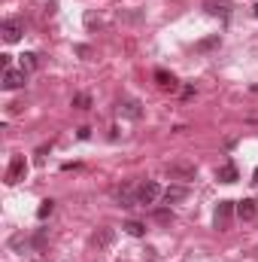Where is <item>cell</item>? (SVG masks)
<instances>
[{"instance_id": "1", "label": "cell", "mask_w": 258, "mask_h": 262, "mask_svg": "<svg viewBox=\"0 0 258 262\" xmlns=\"http://www.w3.org/2000/svg\"><path fill=\"white\" fill-rule=\"evenodd\" d=\"M24 177H28V162H24V156H12V162H9V168H6V183L15 186V183H21Z\"/></svg>"}, {"instance_id": "2", "label": "cell", "mask_w": 258, "mask_h": 262, "mask_svg": "<svg viewBox=\"0 0 258 262\" xmlns=\"http://www.w3.org/2000/svg\"><path fill=\"white\" fill-rule=\"evenodd\" d=\"M158 195H161V186H158L155 180H146V183H140V186H137V204H143V207H146V204H152Z\"/></svg>"}, {"instance_id": "3", "label": "cell", "mask_w": 258, "mask_h": 262, "mask_svg": "<svg viewBox=\"0 0 258 262\" xmlns=\"http://www.w3.org/2000/svg\"><path fill=\"white\" fill-rule=\"evenodd\" d=\"M24 82H28V70H12V67L3 70V89H6V92H15V89H21Z\"/></svg>"}, {"instance_id": "4", "label": "cell", "mask_w": 258, "mask_h": 262, "mask_svg": "<svg viewBox=\"0 0 258 262\" xmlns=\"http://www.w3.org/2000/svg\"><path fill=\"white\" fill-rule=\"evenodd\" d=\"M167 174L173 177V180H183V183H189L194 180V165H183V162H173V165H167Z\"/></svg>"}, {"instance_id": "5", "label": "cell", "mask_w": 258, "mask_h": 262, "mask_svg": "<svg viewBox=\"0 0 258 262\" xmlns=\"http://www.w3.org/2000/svg\"><path fill=\"white\" fill-rule=\"evenodd\" d=\"M0 34H3V40H6V43H15V40L24 34V28H21V21H18V18H9V21H3Z\"/></svg>"}, {"instance_id": "6", "label": "cell", "mask_w": 258, "mask_h": 262, "mask_svg": "<svg viewBox=\"0 0 258 262\" xmlns=\"http://www.w3.org/2000/svg\"><path fill=\"white\" fill-rule=\"evenodd\" d=\"M231 213H234V201H219V207H216V229H228Z\"/></svg>"}, {"instance_id": "7", "label": "cell", "mask_w": 258, "mask_h": 262, "mask_svg": "<svg viewBox=\"0 0 258 262\" xmlns=\"http://www.w3.org/2000/svg\"><path fill=\"white\" fill-rule=\"evenodd\" d=\"M155 82H158V89H164V92H176V89H179L176 76L167 73V70H155Z\"/></svg>"}, {"instance_id": "8", "label": "cell", "mask_w": 258, "mask_h": 262, "mask_svg": "<svg viewBox=\"0 0 258 262\" xmlns=\"http://www.w3.org/2000/svg\"><path fill=\"white\" fill-rule=\"evenodd\" d=\"M203 9L210 15H231V3L228 0H203Z\"/></svg>"}, {"instance_id": "9", "label": "cell", "mask_w": 258, "mask_h": 262, "mask_svg": "<svg viewBox=\"0 0 258 262\" xmlns=\"http://www.w3.org/2000/svg\"><path fill=\"white\" fill-rule=\"evenodd\" d=\"M255 213H258V207H255V201H252V198H243V201L237 204V216H240L243 223L255 220Z\"/></svg>"}, {"instance_id": "10", "label": "cell", "mask_w": 258, "mask_h": 262, "mask_svg": "<svg viewBox=\"0 0 258 262\" xmlns=\"http://www.w3.org/2000/svg\"><path fill=\"white\" fill-rule=\"evenodd\" d=\"M216 177H219V183H234V180H237V168L228 162V165H222V168L216 171Z\"/></svg>"}, {"instance_id": "11", "label": "cell", "mask_w": 258, "mask_h": 262, "mask_svg": "<svg viewBox=\"0 0 258 262\" xmlns=\"http://www.w3.org/2000/svg\"><path fill=\"white\" fill-rule=\"evenodd\" d=\"M186 195H189V189H186V186H170V189H164V201H167V204L183 201Z\"/></svg>"}, {"instance_id": "12", "label": "cell", "mask_w": 258, "mask_h": 262, "mask_svg": "<svg viewBox=\"0 0 258 262\" xmlns=\"http://www.w3.org/2000/svg\"><path fill=\"white\" fill-rule=\"evenodd\" d=\"M119 110H122L125 116H131V119H140V116H143V110H140V104H137V101H122V104H119Z\"/></svg>"}, {"instance_id": "13", "label": "cell", "mask_w": 258, "mask_h": 262, "mask_svg": "<svg viewBox=\"0 0 258 262\" xmlns=\"http://www.w3.org/2000/svg\"><path fill=\"white\" fill-rule=\"evenodd\" d=\"M125 232L134 235V238H143V235H146V226H143V223H137V220H128V223H125Z\"/></svg>"}, {"instance_id": "14", "label": "cell", "mask_w": 258, "mask_h": 262, "mask_svg": "<svg viewBox=\"0 0 258 262\" xmlns=\"http://www.w3.org/2000/svg\"><path fill=\"white\" fill-rule=\"evenodd\" d=\"M73 107H76V110H88V107H91V95H85V92L73 95Z\"/></svg>"}, {"instance_id": "15", "label": "cell", "mask_w": 258, "mask_h": 262, "mask_svg": "<svg viewBox=\"0 0 258 262\" xmlns=\"http://www.w3.org/2000/svg\"><path fill=\"white\" fill-rule=\"evenodd\" d=\"M52 210H55V201H52V198H46V201L37 207V216H40V220H46V216H52Z\"/></svg>"}, {"instance_id": "16", "label": "cell", "mask_w": 258, "mask_h": 262, "mask_svg": "<svg viewBox=\"0 0 258 262\" xmlns=\"http://www.w3.org/2000/svg\"><path fill=\"white\" fill-rule=\"evenodd\" d=\"M34 67H37V55H34V52L21 55V70H34Z\"/></svg>"}, {"instance_id": "17", "label": "cell", "mask_w": 258, "mask_h": 262, "mask_svg": "<svg viewBox=\"0 0 258 262\" xmlns=\"http://www.w3.org/2000/svg\"><path fill=\"white\" fill-rule=\"evenodd\" d=\"M213 46H219V37H210V40L197 43V49H200V52H203V49H213Z\"/></svg>"}, {"instance_id": "18", "label": "cell", "mask_w": 258, "mask_h": 262, "mask_svg": "<svg viewBox=\"0 0 258 262\" xmlns=\"http://www.w3.org/2000/svg\"><path fill=\"white\" fill-rule=\"evenodd\" d=\"M110 238H113V235H110V229H104V232L94 238V244H100V247H104V244H110Z\"/></svg>"}, {"instance_id": "19", "label": "cell", "mask_w": 258, "mask_h": 262, "mask_svg": "<svg viewBox=\"0 0 258 262\" xmlns=\"http://www.w3.org/2000/svg\"><path fill=\"white\" fill-rule=\"evenodd\" d=\"M252 183H255V186H258V171H255V180H252Z\"/></svg>"}, {"instance_id": "20", "label": "cell", "mask_w": 258, "mask_h": 262, "mask_svg": "<svg viewBox=\"0 0 258 262\" xmlns=\"http://www.w3.org/2000/svg\"><path fill=\"white\" fill-rule=\"evenodd\" d=\"M255 18H258V6H255Z\"/></svg>"}]
</instances>
